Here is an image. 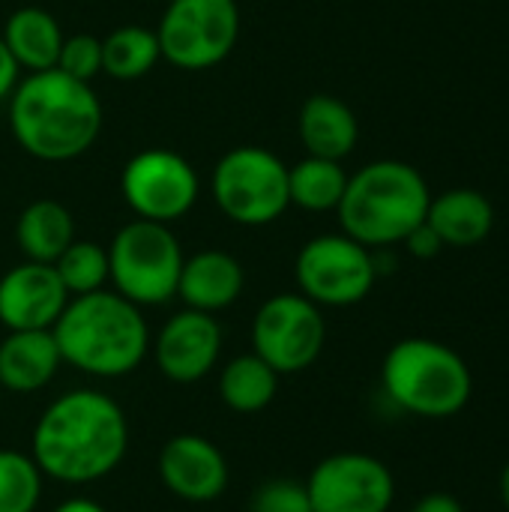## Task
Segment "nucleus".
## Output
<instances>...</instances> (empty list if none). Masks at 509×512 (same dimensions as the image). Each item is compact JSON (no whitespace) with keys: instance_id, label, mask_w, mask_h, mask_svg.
I'll list each match as a JSON object with an SVG mask.
<instances>
[{"instance_id":"obj_28","label":"nucleus","mask_w":509,"mask_h":512,"mask_svg":"<svg viewBox=\"0 0 509 512\" xmlns=\"http://www.w3.org/2000/svg\"><path fill=\"white\" fill-rule=\"evenodd\" d=\"M252 512H312L306 483L297 480H270L255 489Z\"/></svg>"},{"instance_id":"obj_14","label":"nucleus","mask_w":509,"mask_h":512,"mask_svg":"<svg viewBox=\"0 0 509 512\" xmlns=\"http://www.w3.org/2000/svg\"><path fill=\"white\" fill-rule=\"evenodd\" d=\"M159 480L162 486L189 504H210L228 489V462L225 453L204 435H174L159 450Z\"/></svg>"},{"instance_id":"obj_8","label":"nucleus","mask_w":509,"mask_h":512,"mask_svg":"<svg viewBox=\"0 0 509 512\" xmlns=\"http://www.w3.org/2000/svg\"><path fill=\"white\" fill-rule=\"evenodd\" d=\"M237 36V0H171L156 27L162 60L186 72L219 66L234 51Z\"/></svg>"},{"instance_id":"obj_26","label":"nucleus","mask_w":509,"mask_h":512,"mask_svg":"<svg viewBox=\"0 0 509 512\" xmlns=\"http://www.w3.org/2000/svg\"><path fill=\"white\" fill-rule=\"evenodd\" d=\"M54 270L69 291V297L102 291L108 282V249L90 240H72L54 261Z\"/></svg>"},{"instance_id":"obj_27","label":"nucleus","mask_w":509,"mask_h":512,"mask_svg":"<svg viewBox=\"0 0 509 512\" xmlns=\"http://www.w3.org/2000/svg\"><path fill=\"white\" fill-rule=\"evenodd\" d=\"M54 69L66 72L75 81L90 84L102 72V39H96L93 33L63 36L60 57H57V66Z\"/></svg>"},{"instance_id":"obj_5","label":"nucleus","mask_w":509,"mask_h":512,"mask_svg":"<svg viewBox=\"0 0 509 512\" xmlns=\"http://www.w3.org/2000/svg\"><path fill=\"white\" fill-rule=\"evenodd\" d=\"M381 384L393 405L429 420L459 414L474 393V378L462 354L423 336L402 339L387 351Z\"/></svg>"},{"instance_id":"obj_4","label":"nucleus","mask_w":509,"mask_h":512,"mask_svg":"<svg viewBox=\"0 0 509 512\" xmlns=\"http://www.w3.org/2000/svg\"><path fill=\"white\" fill-rule=\"evenodd\" d=\"M426 177L399 159H378L348 177L345 195L336 207L342 234L369 249L402 243L429 213Z\"/></svg>"},{"instance_id":"obj_16","label":"nucleus","mask_w":509,"mask_h":512,"mask_svg":"<svg viewBox=\"0 0 509 512\" xmlns=\"http://www.w3.org/2000/svg\"><path fill=\"white\" fill-rule=\"evenodd\" d=\"M243 285H246L243 264L231 252L204 249V252H195L192 258H183L177 297L186 303V309L216 315L237 303V297L243 294Z\"/></svg>"},{"instance_id":"obj_32","label":"nucleus","mask_w":509,"mask_h":512,"mask_svg":"<svg viewBox=\"0 0 509 512\" xmlns=\"http://www.w3.org/2000/svg\"><path fill=\"white\" fill-rule=\"evenodd\" d=\"M54 512H108L99 501H93V498H69V501H63V504H57Z\"/></svg>"},{"instance_id":"obj_9","label":"nucleus","mask_w":509,"mask_h":512,"mask_svg":"<svg viewBox=\"0 0 509 512\" xmlns=\"http://www.w3.org/2000/svg\"><path fill=\"white\" fill-rule=\"evenodd\" d=\"M294 276L315 306H354L369 297L378 267L372 249L354 237L318 234L297 252Z\"/></svg>"},{"instance_id":"obj_6","label":"nucleus","mask_w":509,"mask_h":512,"mask_svg":"<svg viewBox=\"0 0 509 512\" xmlns=\"http://www.w3.org/2000/svg\"><path fill=\"white\" fill-rule=\"evenodd\" d=\"M183 249L162 222L132 219L108 246V282L135 306H162L177 297Z\"/></svg>"},{"instance_id":"obj_13","label":"nucleus","mask_w":509,"mask_h":512,"mask_svg":"<svg viewBox=\"0 0 509 512\" xmlns=\"http://www.w3.org/2000/svg\"><path fill=\"white\" fill-rule=\"evenodd\" d=\"M222 354V327L213 315L183 309L171 315L156 342L153 360L159 372L174 384H195L207 378Z\"/></svg>"},{"instance_id":"obj_33","label":"nucleus","mask_w":509,"mask_h":512,"mask_svg":"<svg viewBox=\"0 0 509 512\" xmlns=\"http://www.w3.org/2000/svg\"><path fill=\"white\" fill-rule=\"evenodd\" d=\"M501 498H504V504H507L509 510V465L504 468V474H501Z\"/></svg>"},{"instance_id":"obj_11","label":"nucleus","mask_w":509,"mask_h":512,"mask_svg":"<svg viewBox=\"0 0 509 512\" xmlns=\"http://www.w3.org/2000/svg\"><path fill=\"white\" fill-rule=\"evenodd\" d=\"M120 192L138 219L171 225L195 207L201 183L186 156L150 147L126 162Z\"/></svg>"},{"instance_id":"obj_12","label":"nucleus","mask_w":509,"mask_h":512,"mask_svg":"<svg viewBox=\"0 0 509 512\" xmlns=\"http://www.w3.org/2000/svg\"><path fill=\"white\" fill-rule=\"evenodd\" d=\"M312 512H387L396 498L390 468L369 453H333L306 480Z\"/></svg>"},{"instance_id":"obj_20","label":"nucleus","mask_w":509,"mask_h":512,"mask_svg":"<svg viewBox=\"0 0 509 512\" xmlns=\"http://www.w3.org/2000/svg\"><path fill=\"white\" fill-rule=\"evenodd\" d=\"M0 36H3L9 54L15 57L18 69L45 72V69L57 66L63 30L51 12H45L39 6H21L6 18Z\"/></svg>"},{"instance_id":"obj_31","label":"nucleus","mask_w":509,"mask_h":512,"mask_svg":"<svg viewBox=\"0 0 509 512\" xmlns=\"http://www.w3.org/2000/svg\"><path fill=\"white\" fill-rule=\"evenodd\" d=\"M411 512H465V510H462V504H459L453 495H447V492H432V495L420 498Z\"/></svg>"},{"instance_id":"obj_30","label":"nucleus","mask_w":509,"mask_h":512,"mask_svg":"<svg viewBox=\"0 0 509 512\" xmlns=\"http://www.w3.org/2000/svg\"><path fill=\"white\" fill-rule=\"evenodd\" d=\"M18 72H21V69H18L15 57L9 54V48H6V42H3V36H0V102L9 99V93L15 90Z\"/></svg>"},{"instance_id":"obj_23","label":"nucleus","mask_w":509,"mask_h":512,"mask_svg":"<svg viewBox=\"0 0 509 512\" xmlns=\"http://www.w3.org/2000/svg\"><path fill=\"white\" fill-rule=\"evenodd\" d=\"M348 186V174L342 162L306 156L294 168H288V195L291 204L309 213L336 210Z\"/></svg>"},{"instance_id":"obj_7","label":"nucleus","mask_w":509,"mask_h":512,"mask_svg":"<svg viewBox=\"0 0 509 512\" xmlns=\"http://www.w3.org/2000/svg\"><path fill=\"white\" fill-rule=\"evenodd\" d=\"M210 192L231 222L246 228L270 225L291 207L288 165L267 147H234L216 162Z\"/></svg>"},{"instance_id":"obj_24","label":"nucleus","mask_w":509,"mask_h":512,"mask_svg":"<svg viewBox=\"0 0 509 512\" xmlns=\"http://www.w3.org/2000/svg\"><path fill=\"white\" fill-rule=\"evenodd\" d=\"M162 60L156 30L123 24L102 39V72L114 81H138Z\"/></svg>"},{"instance_id":"obj_22","label":"nucleus","mask_w":509,"mask_h":512,"mask_svg":"<svg viewBox=\"0 0 509 512\" xmlns=\"http://www.w3.org/2000/svg\"><path fill=\"white\" fill-rule=\"evenodd\" d=\"M279 393V372L255 351L240 354L219 372V396L234 414H258Z\"/></svg>"},{"instance_id":"obj_17","label":"nucleus","mask_w":509,"mask_h":512,"mask_svg":"<svg viewBox=\"0 0 509 512\" xmlns=\"http://www.w3.org/2000/svg\"><path fill=\"white\" fill-rule=\"evenodd\" d=\"M63 357L51 330H9L0 342V390L36 393L54 381Z\"/></svg>"},{"instance_id":"obj_25","label":"nucleus","mask_w":509,"mask_h":512,"mask_svg":"<svg viewBox=\"0 0 509 512\" xmlns=\"http://www.w3.org/2000/svg\"><path fill=\"white\" fill-rule=\"evenodd\" d=\"M42 471L30 453L0 450V512H33L42 498Z\"/></svg>"},{"instance_id":"obj_15","label":"nucleus","mask_w":509,"mask_h":512,"mask_svg":"<svg viewBox=\"0 0 509 512\" xmlns=\"http://www.w3.org/2000/svg\"><path fill=\"white\" fill-rule=\"evenodd\" d=\"M69 303L54 264L24 261L0 276V324L6 330H51Z\"/></svg>"},{"instance_id":"obj_10","label":"nucleus","mask_w":509,"mask_h":512,"mask_svg":"<svg viewBox=\"0 0 509 512\" xmlns=\"http://www.w3.org/2000/svg\"><path fill=\"white\" fill-rule=\"evenodd\" d=\"M327 342L321 306L303 294H276L255 312L252 351L279 375L309 369Z\"/></svg>"},{"instance_id":"obj_29","label":"nucleus","mask_w":509,"mask_h":512,"mask_svg":"<svg viewBox=\"0 0 509 512\" xmlns=\"http://www.w3.org/2000/svg\"><path fill=\"white\" fill-rule=\"evenodd\" d=\"M405 246H408V252L414 255V258H420V261H429V258H438L441 255V249H447L444 246V240L435 234V228L429 225V222H420L405 240H402Z\"/></svg>"},{"instance_id":"obj_18","label":"nucleus","mask_w":509,"mask_h":512,"mask_svg":"<svg viewBox=\"0 0 509 512\" xmlns=\"http://www.w3.org/2000/svg\"><path fill=\"white\" fill-rule=\"evenodd\" d=\"M297 129L306 156H321L333 162H342L348 153H354L360 138L357 114L330 93H315L303 102Z\"/></svg>"},{"instance_id":"obj_3","label":"nucleus","mask_w":509,"mask_h":512,"mask_svg":"<svg viewBox=\"0 0 509 512\" xmlns=\"http://www.w3.org/2000/svg\"><path fill=\"white\" fill-rule=\"evenodd\" d=\"M51 333L63 363L93 378L132 375L150 351V327L141 306L105 288L69 297Z\"/></svg>"},{"instance_id":"obj_1","label":"nucleus","mask_w":509,"mask_h":512,"mask_svg":"<svg viewBox=\"0 0 509 512\" xmlns=\"http://www.w3.org/2000/svg\"><path fill=\"white\" fill-rule=\"evenodd\" d=\"M129 450L123 408L99 390H69L36 420L30 456L42 477L87 486L114 474Z\"/></svg>"},{"instance_id":"obj_34","label":"nucleus","mask_w":509,"mask_h":512,"mask_svg":"<svg viewBox=\"0 0 509 512\" xmlns=\"http://www.w3.org/2000/svg\"><path fill=\"white\" fill-rule=\"evenodd\" d=\"M0 393H3V390H0Z\"/></svg>"},{"instance_id":"obj_21","label":"nucleus","mask_w":509,"mask_h":512,"mask_svg":"<svg viewBox=\"0 0 509 512\" xmlns=\"http://www.w3.org/2000/svg\"><path fill=\"white\" fill-rule=\"evenodd\" d=\"M15 240L27 261L54 264L63 255V249L75 240L72 213L51 198L33 201L21 210L15 222Z\"/></svg>"},{"instance_id":"obj_2","label":"nucleus","mask_w":509,"mask_h":512,"mask_svg":"<svg viewBox=\"0 0 509 512\" xmlns=\"http://www.w3.org/2000/svg\"><path fill=\"white\" fill-rule=\"evenodd\" d=\"M15 144L39 162H69L87 153L102 132V105L90 84L60 69L30 72L9 93Z\"/></svg>"},{"instance_id":"obj_19","label":"nucleus","mask_w":509,"mask_h":512,"mask_svg":"<svg viewBox=\"0 0 509 512\" xmlns=\"http://www.w3.org/2000/svg\"><path fill=\"white\" fill-rule=\"evenodd\" d=\"M426 222L435 228V234L444 240V246H477L483 243L495 228V207L492 201L477 189H450L429 201Z\"/></svg>"}]
</instances>
